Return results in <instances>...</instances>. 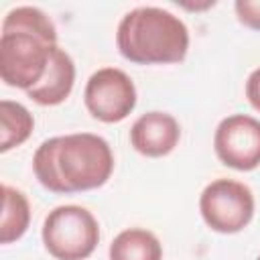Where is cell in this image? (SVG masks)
Listing matches in <instances>:
<instances>
[{
  "label": "cell",
  "mask_w": 260,
  "mask_h": 260,
  "mask_svg": "<svg viewBox=\"0 0 260 260\" xmlns=\"http://www.w3.org/2000/svg\"><path fill=\"white\" fill-rule=\"evenodd\" d=\"M83 102L87 112L106 124L122 122L136 106V87L128 73L118 67H102L85 83Z\"/></svg>",
  "instance_id": "8992f818"
},
{
  "label": "cell",
  "mask_w": 260,
  "mask_h": 260,
  "mask_svg": "<svg viewBox=\"0 0 260 260\" xmlns=\"http://www.w3.org/2000/svg\"><path fill=\"white\" fill-rule=\"evenodd\" d=\"M217 158L236 171H254L260 167V120L248 114L223 118L213 134Z\"/></svg>",
  "instance_id": "52a82bcc"
},
{
  "label": "cell",
  "mask_w": 260,
  "mask_h": 260,
  "mask_svg": "<svg viewBox=\"0 0 260 260\" xmlns=\"http://www.w3.org/2000/svg\"><path fill=\"white\" fill-rule=\"evenodd\" d=\"M116 45L120 55L136 65L179 63L189 51V28L165 8L138 6L118 22Z\"/></svg>",
  "instance_id": "3957f363"
},
{
  "label": "cell",
  "mask_w": 260,
  "mask_h": 260,
  "mask_svg": "<svg viewBox=\"0 0 260 260\" xmlns=\"http://www.w3.org/2000/svg\"><path fill=\"white\" fill-rule=\"evenodd\" d=\"M110 260H162L160 240L144 228H128L110 244Z\"/></svg>",
  "instance_id": "30bf717a"
},
{
  "label": "cell",
  "mask_w": 260,
  "mask_h": 260,
  "mask_svg": "<svg viewBox=\"0 0 260 260\" xmlns=\"http://www.w3.org/2000/svg\"><path fill=\"white\" fill-rule=\"evenodd\" d=\"M238 20L254 30H260V0H238L234 4Z\"/></svg>",
  "instance_id": "4fadbf2b"
},
{
  "label": "cell",
  "mask_w": 260,
  "mask_h": 260,
  "mask_svg": "<svg viewBox=\"0 0 260 260\" xmlns=\"http://www.w3.org/2000/svg\"><path fill=\"white\" fill-rule=\"evenodd\" d=\"M32 171L39 183L53 193H81L108 183L114 154L106 138L73 132L41 142L32 156Z\"/></svg>",
  "instance_id": "6da1fadb"
},
{
  "label": "cell",
  "mask_w": 260,
  "mask_h": 260,
  "mask_svg": "<svg viewBox=\"0 0 260 260\" xmlns=\"http://www.w3.org/2000/svg\"><path fill=\"white\" fill-rule=\"evenodd\" d=\"M181 138L179 122L167 112H146L130 126V144L136 152L158 158L175 150Z\"/></svg>",
  "instance_id": "ba28073f"
},
{
  "label": "cell",
  "mask_w": 260,
  "mask_h": 260,
  "mask_svg": "<svg viewBox=\"0 0 260 260\" xmlns=\"http://www.w3.org/2000/svg\"><path fill=\"white\" fill-rule=\"evenodd\" d=\"M0 122H2V134H0V152H8L14 146H20L26 142L35 128L32 114L18 102L2 100L0 102Z\"/></svg>",
  "instance_id": "7c38bea8"
},
{
  "label": "cell",
  "mask_w": 260,
  "mask_h": 260,
  "mask_svg": "<svg viewBox=\"0 0 260 260\" xmlns=\"http://www.w3.org/2000/svg\"><path fill=\"white\" fill-rule=\"evenodd\" d=\"M30 223V205L22 191L2 185V223H0V242L10 244L20 240Z\"/></svg>",
  "instance_id": "8fae6325"
},
{
  "label": "cell",
  "mask_w": 260,
  "mask_h": 260,
  "mask_svg": "<svg viewBox=\"0 0 260 260\" xmlns=\"http://www.w3.org/2000/svg\"><path fill=\"white\" fill-rule=\"evenodd\" d=\"M55 47L57 28L41 8H12L4 16L0 35L2 81L10 87L28 91L47 73Z\"/></svg>",
  "instance_id": "7a4b0ae2"
},
{
  "label": "cell",
  "mask_w": 260,
  "mask_h": 260,
  "mask_svg": "<svg viewBox=\"0 0 260 260\" xmlns=\"http://www.w3.org/2000/svg\"><path fill=\"white\" fill-rule=\"evenodd\" d=\"M43 244L57 260H85L100 242V225L81 205H59L45 217Z\"/></svg>",
  "instance_id": "277c9868"
},
{
  "label": "cell",
  "mask_w": 260,
  "mask_h": 260,
  "mask_svg": "<svg viewBox=\"0 0 260 260\" xmlns=\"http://www.w3.org/2000/svg\"><path fill=\"white\" fill-rule=\"evenodd\" d=\"M256 260H260V256H258V258H256Z\"/></svg>",
  "instance_id": "9a60e30c"
},
{
  "label": "cell",
  "mask_w": 260,
  "mask_h": 260,
  "mask_svg": "<svg viewBox=\"0 0 260 260\" xmlns=\"http://www.w3.org/2000/svg\"><path fill=\"white\" fill-rule=\"evenodd\" d=\"M246 98L252 108L260 112V67L254 69L246 79Z\"/></svg>",
  "instance_id": "5bb4252c"
},
{
  "label": "cell",
  "mask_w": 260,
  "mask_h": 260,
  "mask_svg": "<svg viewBox=\"0 0 260 260\" xmlns=\"http://www.w3.org/2000/svg\"><path fill=\"white\" fill-rule=\"evenodd\" d=\"M75 83V63L65 49L59 45L53 49L47 73L43 79L26 91V95L39 106H57L65 102Z\"/></svg>",
  "instance_id": "9c48e42d"
},
{
  "label": "cell",
  "mask_w": 260,
  "mask_h": 260,
  "mask_svg": "<svg viewBox=\"0 0 260 260\" xmlns=\"http://www.w3.org/2000/svg\"><path fill=\"white\" fill-rule=\"evenodd\" d=\"M254 193L234 179L211 181L199 197V211L207 228L217 234H238L254 217Z\"/></svg>",
  "instance_id": "5b68a950"
}]
</instances>
